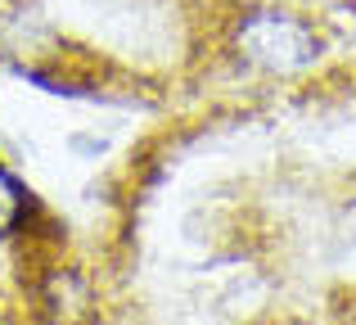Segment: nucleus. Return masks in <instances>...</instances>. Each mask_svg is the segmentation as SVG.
Masks as SVG:
<instances>
[{"mask_svg": "<svg viewBox=\"0 0 356 325\" xmlns=\"http://www.w3.org/2000/svg\"><path fill=\"white\" fill-rule=\"evenodd\" d=\"M235 54L257 72L293 77V72L316 68L321 36H316V27L307 18L275 9V5H261V9H248L235 23Z\"/></svg>", "mask_w": 356, "mask_h": 325, "instance_id": "1", "label": "nucleus"}, {"mask_svg": "<svg viewBox=\"0 0 356 325\" xmlns=\"http://www.w3.org/2000/svg\"><path fill=\"white\" fill-rule=\"evenodd\" d=\"M27 212H32V194H27V185L0 163V239L14 235V230L27 221Z\"/></svg>", "mask_w": 356, "mask_h": 325, "instance_id": "2", "label": "nucleus"}]
</instances>
